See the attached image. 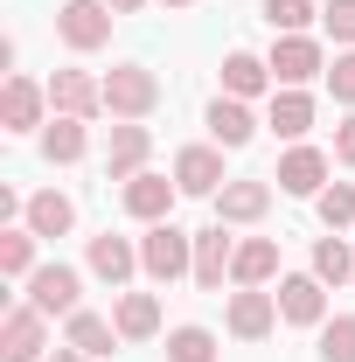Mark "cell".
I'll return each mask as SVG.
<instances>
[{
	"label": "cell",
	"mask_w": 355,
	"mask_h": 362,
	"mask_svg": "<svg viewBox=\"0 0 355 362\" xmlns=\"http://www.w3.org/2000/svg\"><path fill=\"white\" fill-rule=\"evenodd\" d=\"M139 272H146L153 286L195 279V237L175 230V216H168V223H146V237H139Z\"/></svg>",
	"instance_id": "obj_1"
},
{
	"label": "cell",
	"mask_w": 355,
	"mask_h": 362,
	"mask_svg": "<svg viewBox=\"0 0 355 362\" xmlns=\"http://www.w3.org/2000/svg\"><path fill=\"white\" fill-rule=\"evenodd\" d=\"M272 84L279 90H307L313 77H327V49L313 42V35H272Z\"/></svg>",
	"instance_id": "obj_2"
},
{
	"label": "cell",
	"mask_w": 355,
	"mask_h": 362,
	"mask_svg": "<svg viewBox=\"0 0 355 362\" xmlns=\"http://www.w3.org/2000/svg\"><path fill=\"white\" fill-rule=\"evenodd\" d=\"M153 105H161V77H153L146 63L105 70V112H112V119H146Z\"/></svg>",
	"instance_id": "obj_3"
},
{
	"label": "cell",
	"mask_w": 355,
	"mask_h": 362,
	"mask_svg": "<svg viewBox=\"0 0 355 362\" xmlns=\"http://www.w3.org/2000/svg\"><path fill=\"white\" fill-rule=\"evenodd\" d=\"M112 21H119V14H112L105 0H63V7H56V35H63V49H77V56L112 42Z\"/></svg>",
	"instance_id": "obj_4"
},
{
	"label": "cell",
	"mask_w": 355,
	"mask_h": 362,
	"mask_svg": "<svg viewBox=\"0 0 355 362\" xmlns=\"http://www.w3.org/2000/svg\"><path fill=\"white\" fill-rule=\"evenodd\" d=\"M21 286H28V307H35V314H49V320L63 314L70 320L77 314V293H84V272L77 265H35Z\"/></svg>",
	"instance_id": "obj_5"
},
{
	"label": "cell",
	"mask_w": 355,
	"mask_h": 362,
	"mask_svg": "<svg viewBox=\"0 0 355 362\" xmlns=\"http://www.w3.org/2000/svg\"><path fill=\"white\" fill-rule=\"evenodd\" d=\"M223 327H230L237 341H265L272 327H279V293H265V286H237L230 307H223Z\"/></svg>",
	"instance_id": "obj_6"
},
{
	"label": "cell",
	"mask_w": 355,
	"mask_h": 362,
	"mask_svg": "<svg viewBox=\"0 0 355 362\" xmlns=\"http://www.w3.org/2000/svg\"><path fill=\"white\" fill-rule=\"evenodd\" d=\"M175 195H181V181L175 175H133V181H119V202H126V216L133 223H168L175 216Z\"/></svg>",
	"instance_id": "obj_7"
},
{
	"label": "cell",
	"mask_w": 355,
	"mask_h": 362,
	"mask_svg": "<svg viewBox=\"0 0 355 362\" xmlns=\"http://www.w3.org/2000/svg\"><path fill=\"white\" fill-rule=\"evenodd\" d=\"M146 153H153V126H146V119H112V139H105V175H112V181L146 175Z\"/></svg>",
	"instance_id": "obj_8"
},
{
	"label": "cell",
	"mask_w": 355,
	"mask_h": 362,
	"mask_svg": "<svg viewBox=\"0 0 355 362\" xmlns=\"http://www.w3.org/2000/svg\"><path fill=\"white\" fill-rule=\"evenodd\" d=\"M49 314H35L28 300L21 307H7V320H0V362H49Z\"/></svg>",
	"instance_id": "obj_9"
},
{
	"label": "cell",
	"mask_w": 355,
	"mask_h": 362,
	"mask_svg": "<svg viewBox=\"0 0 355 362\" xmlns=\"http://www.w3.org/2000/svg\"><path fill=\"white\" fill-rule=\"evenodd\" d=\"M327 175H334V160H327V153H320V146H307V139H300V146H286V153H279V195H320V188H327Z\"/></svg>",
	"instance_id": "obj_10"
},
{
	"label": "cell",
	"mask_w": 355,
	"mask_h": 362,
	"mask_svg": "<svg viewBox=\"0 0 355 362\" xmlns=\"http://www.w3.org/2000/svg\"><path fill=\"white\" fill-rule=\"evenodd\" d=\"M202 126H209V146H223V153H237V146H251L258 139V112L244 105V98H209V112H202Z\"/></svg>",
	"instance_id": "obj_11"
},
{
	"label": "cell",
	"mask_w": 355,
	"mask_h": 362,
	"mask_svg": "<svg viewBox=\"0 0 355 362\" xmlns=\"http://www.w3.org/2000/svg\"><path fill=\"white\" fill-rule=\"evenodd\" d=\"M209 202H216V223H265L272 175H237V181H223V195H209Z\"/></svg>",
	"instance_id": "obj_12"
},
{
	"label": "cell",
	"mask_w": 355,
	"mask_h": 362,
	"mask_svg": "<svg viewBox=\"0 0 355 362\" xmlns=\"http://www.w3.org/2000/svg\"><path fill=\"white\" fill-rule=\"evenodd\" d=\"M49 112H63V119H98V112H105V77H91V70H56V77H49Z\"/></svg>",
	"instance_id": "obj_13"
},
{
	"label": "cell",
	"mask_w": 355,
	"mask_h": 362,
	"mask_svg": "<svg viewBox=\"0 0 355 362\" xmlns=\"http://www.w3.org/2000/svg\"><path fill=\"white\" fill-rule=\"evenodd\" d=\"M49 84H35V77H7L0 84V126L7 133H35V126H49Z\"/></svg>",
	"instance_id": "obj_14"
},
{
	"label": "cell",
	"mask_w": 355,
	"mask_h": 362,
	"mask_svg": "<svg viewBox=\"0 0 355 362\" xmlns=\"http://www.w3.org/2000/svg\"><path fill=\"white\" fill-rule=\"evenodd\" d=\"M279 320L320 327V320H327V286H320L313 272H286V279H279Z\"/></svg>",
	"instance_id": "obj_15"
},
{
	"label": "cell",
	"mask_w": 355,
	"mask_h": 362,
	"mask_svg": "<svg viewBox=\"0 0 355 362\" xmlns=\"http://www.w3.org/2000/svg\"><path fill=\"white\" fill-rule=\"evenodd\" d=\"M230 265H237V237H230V223L195 230V286H202V293H223Z\"/></svg>",
	"instance_id": "obj_16"
},
{
	"label": "cell",
	"mask_w": 355,
	"mask_h": 362,
	"mask_svg": "<svg viewBox=\"0 0 355 362\" xmlns=\"http://www.w3.org/2000/svg\"><path fill=\"white\" fill-rule=\"evenodd\" d=\"M84 265H91V279H105V286L119 293V286L139 272V244H133V237H112V230H105V237H91V244H84Z\"/></svg>",
	"instance_id": "obj_17"
},
{
	"label": "cell",
	"mask_w": 355,
	"mask_h": 362,
	"mask_svg": "<svg viewBox=\"0 0 355 362\" xmlns=\"http://www.w3.org/2000/svg\"><path fill=\"white\" fill-rule=\"evenodd\" d=\"M175 181L181 195H223V146H181L175 153Z\"/></svg>",
	"instance_id": "obj_18"
},
{
	"label": "cell",
	"mask_w": 355,
	"mask_h": 362,
	"mask_svg": "<svg viewBox=\"0 0 355 362\" xmlns=\"http://www.w3.org/2000/svg\"><path fill=\"white\" fill-rule=\"evenodd\" d=\"M272 279H286V272H279V237H237L230 286H272Z\"/></svg>",
	"instance_id": "obj_19"
},
{
	"label": "cell",
	"mask_w": 355,
	"mask_h": 362,
	"mask_svg": "<svg viewBox=\"0 0 355 362\" xmlns=\"http://www.w3.org/2000/svg\"><path fill=\"white\" fill-rule=\"evenodd\" d=\"M84 153H91V119H63V112H56L42 126V160L49 168H77Z\"/></svg>",
	"instance_id": "obj_20"
},
{
	"label": "cell",
	"mask_w": 355,
	"mask_h": 362,
	"mask_svg": "<svg viewBox=\"0 0 355 362\" xmlns=\"http://www.w3.org/2000/svg\"><path fill=\"white\" fill-rule=\"evenodd\" d=\"M272 90V63L265 56H251V49H230V56H223V98H244V105H251V98H265Z\"/></svg>",
	"instance_id": "obj_21"
},
{
	"label": "cell",
	"mask_w": 355,
	"mask_h": 362,
	"mask_svg": "<svg viewBox=\"0 0 355 362\" xmlns=\"http://www.w3.org/2000/svg\"><path fill=\"white\" fill-rule=\"evenodd\" d=\"M313 112H320V105H313L307 90H272V112H265V126L279 139H286V146H300V139L313 133Z\"/></svg>",
	"instance_id": "obj_22"
},
{
	"label": "cell",
	"mask_w": 355,
	"mask_h": 362,
	"mask_svg": "<svg viewBox=\"0 0 355 362\" xmlns=\"http://www.w3.org/2000/svg\"><path fill=\"white\" fill-rule=\"evenodd\" d=\"M21 223L35 230V237H70V230H77V202H70V195H63V188H42V195H28V216H21Z\"/></svg>",
	"instance_id": "obj_23"
},
{
	"label": "cell",
	"mask_w": 355,
	"mask_h": 362,
	"mask_svg": "<svg viewBox=\"0 0 355 362\" xmlns=\"http://www.w3.org/2000/svg\"><path fill=\"white\" fill-rule=\"evenodd\" d=\"M112 327H119V341H153V334H161V300H153V293H119Z\"/></svg>",
	"instance_id": "obj_24"
},
{
	"label": "cell",
	"mask_w": 355,
	"mask_h": 362,
	"mask_svg": "<svg viewBox=\"0 0 355 362\" xmlns=\"http://www.w3.org/2000/svg\"><path fill=\"white\" fill-rule=\"evenodd\" d=\"M63 341L84 349V356H112V349H119V327H112L105 314H91V307H77V314L63 320Z\"/></svg>",
	"instance_id": "obj_25"
},
{
	"label": "cell",
	"mask_w": 355,
	"mask_h": 362,
	"mask_svg": "<svg viewBox=\"0 0 355 362\" xmlns=\"http://www.w3.org/2000/svg\"><path fill=\"white\" fill-rule=\"evenodd\" d=\"M313 279H320V286H355V244L342 230H327V237L313 244Z\"/></svg>",
	"instance_id": "obj_26"
},
{
	"label": "cell",
	"mask_w": 355,
	"mask_h": 362,
	"mask_svg": "<svg viewBox=\"0 0 355 362\" xmlns=\"http://www.w3.org/2000/svg\"><path fill=\"white\" fill-rule=\"evenodd\" d=\"M35 244H42V237L28 223L0 230V279H28V272H35Z\"/></svg>",
	"instance_id": "obj_27"
},
{
	"label": "cell",
	"mask_w": 355,
	"mask_h": 362,
	"mask_svg": "<svg viewBox=\"0 0 355 362\" xmlns=\"http://www.w3.org/2000/svg\"><path fill=\"white\" fill-rule=\"evenodd\" d=\"M223 349H216V334H209V327H195V320H188V327H168V362H216Z\"/></svg>",
	"instance_id": "obj_28"
},
{
	"label": "cell",
	"mask_w": 355,
	"mask_h": 362,
	"mask_svg": "<svg viewBox=\"0 0 355 362\" xmlns=\"http://www.w3.org/2000/svg\"><path fill=\"white\" fill-rule=\"evenodd\" d=\"M313 216L327 230H349L355 223V181H327V188L313 195Z\"/></svg>",
	"instance_id": "obj_29"
},
{
	"label": "cell",
	"mask_w": 355,
	"mask_h": 362,
	"mask_svg": "<svg viewBox=\"0 0 355 362\" xmlns=\"http://www.w3.org/2000/svg\"><path fill=\"white\" fill-rule=\"evenodd\" d=\"M320 362H355V314L320 320Z\"/></svg>",
	"instance_id": "obj_30"
},
{
	"label": "cell",
	"mask_w": 355,
	"mask_h": 362,
	"mask_svg": "<svg viewBox=\"0 0 355 362\" xmlns=\"http://www.w3.org/2000/svg\"><path fill=\"white\" fill-rule=\"evenodd\" d=\"M313 14H320L313 0H265V28H272V35H307Z\"/></svg>",
	"instance_id": "obj_31"
},
{
	"label": "cell",
	"mask_w": 355,
	"mask_h": 362,
	"mask_svg": "<svg viewBox=\"0 0 355 362\" xmlns=\"http://www.w3.org/2000/svg\"><path fill=\"white\" fill-rule=\"evenodd\" d=\"M320 84L334 90V105H349V112H355V49H334V63H327Z\"/></svg>",
	"instance_id": "obj_32"
},
{
	"label": "cell",
	"mask_w": 355,
	"mask_h": 362,
	"mask_svg": "<svg viewBox=\"0 0 355 362\" xmlns=\"http://www.w3.org/2000/svg\"><path fill=\"white\" fill-rule=\"evenodd\" d=\"M320 21H327L334 49H355V0H327V7H320Z\"/></svg>",
	"instance_id": "obj_33"
},
{
	"label": "cell",
	"mask_w": 355,
	"mask_h": 362,
	"mask_svg": "<svg viewBox=\"0 0 355 362\" xmlns=\"http://www.w3.org/2000/svg\"><path fill=\"white\" fill-rule=\"evenodd\" d=\"M334 168H355V112L334 126Z\"/></svg>",
	"instance_id": "obj_34"
},
{
	"label": "cell",
	"mask_w": 355,
	"mask_h": 362,
	"mask_svg": "<svg viewBox=\"0 0 355 362\" xmlns=\"http://www.w3.org/2000/svg\"><path fill=\"white\" fill-rule=\"evenodd\" d=\"M49 362H91V356H84V349H70V341H63V349H56Z\"/></svg>",
	"instance_id": "obj_35"
},
{
	"label": "cell",
	"mask_w": 355,
	"mask_h": 362,
	"mask_svg": "<svg viewBox=\"0 0 355 362\" xmlns=\"http://www.w3.org/2000/svg\"><path fill=\"white\" fill-rule=\"evenodd\" d=\"M105 7H112V14H139L146 0H105Z\"/></svg>",
	"instance_id": "obj_36"
},
{
	"label": "cell",
	"mask_w": 355,
	"mask_h": 362,
	"mask_svg": "<svg viewBox=\"0 0 355 362\" xmlns=\"http://www.w3.org/2000/svg\"><path fill=\"white\" fill-rule=\"evenodd\" d=\"M161 7H195V0H161Z\"/></svg>",
	"instance_id": "obj_37"
}]
</instances>
